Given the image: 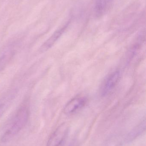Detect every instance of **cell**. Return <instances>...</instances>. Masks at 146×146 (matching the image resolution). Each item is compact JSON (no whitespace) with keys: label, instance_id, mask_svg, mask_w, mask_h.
Returning <instances> with one entry per match:
<instances>
[{"label":"cell","instance_id":"4","mask_svg":"<svg viewBox=\"0 0 146 146\" xmlns=\"http://www.w3.org/2000/svg\"><path fill=\"white\" fill-rule=\"evenodd\" d=\"M87 100L84 97H76L70 100L64 107L63 112L71 115L82 109L86 104Z\"/></svg>","mask_w":146,"mask_h":146},{"label":"cell","instance_id":"1","mask_svg":"<svg viewBox=\"0 0 146 146\" xmlns=\"http://www.w3.org/2000/svg\"><path fill=\"white\" fill-rule=\"evenodd\" d=\"M28 111L26 106H22L18 110L10 126L3 133L1 139L2 143H6L12 139L25 126L28 121Z\"/></svg>","mask_w":146,"mask_h":146},{"label":"cell","instance_id":"10","mask_svg":"<svg viewBox=\"0 0 146 146\" xmlns=\"http://www.w3.org/2000/svg\"><path fill=\"white\" fill-rule=\"evenodd\" d=\"M105 1H106V2H107V3L111 1L112 0H105Z\"/></svg>","mask_w":146,"mask_h":146},{"label":"cell","instance_id":"5","mask_svg":"<svg viewBox=\"0 0 146 146\" xmlns=\"http://www.w3.org/2000/svg\"><path fill=\"white\" fill-rule=\"evenodd\" d=\"M14 48L12 46L5 47L0 51V73L5 69L13 56Z\"/></svg>","mask_w":146,"mask_h":146},{"label":"cell","instance_id":"3","mask_svg":"<svg viewBox=\"0 0 146 146\" xmlns=\"http://www.w3.org/2000/svg\"><path fill=\"white\" fill-rule=\"evenodd\" d=\"M69 127L66 123L59 126L48 140L46 146H60L67 134Z\"/></svg>","mask_w":146,"mask_h":146},{"label":"cell","instance_id":"7","mask_svg":"<svg viewBox=\"0 0 146 146\" xmlns=\"http://www.w3.org/2000/svg\"><path fill=\"white\" fill-rule=\"evenodd\" d=\"M14 93L9 94L0 100V119L14 98Z\"/></svg>","mask_w":146,"mask_h":146},{"label":"cell","instance_id":"8","mask_svg":"<svg viewBox=\"0 0 146 146\" xmlns=\"http://www.w3.org/2000/svg\"><path fill=\"white\" fill-rule=\"evenodd\" d=\"M105 0H97L95 5L96 13L98 15H101L105 9L107 4Z\"/></svg>","mask_w":146,"mask_h":146},{"label":"cell","instance_id":"6","mask_svg":"<svg viewBox=\"0 0 146 146\" xmlns=\"http://www.w3.org/2000/svg\"><path fill=\"white\" fill-rule=\"evenodd\" d=\"M65 29V27L55 32L51 37L49 38L43 45L40 48V51L42 52L45 51L49 49L54 45L56 42L59 39L61 35L63 33Z\"/></svg>","mask_w":146,"mask_h":146},{"label":"cell","instance_id":"2","mask_svg":"<svg viewBox=\"0 0 146 146\" xmlns=\"http://www.w3.org/2000/svg\"><path fill=\"white\" fill-rule=\"evenodd\" d=\"M120 71L113 72L107 76L103 82L100 88V94L102 97L108 96L112 92L120 80Z\"/></svg>","mask_w":146,"mask_h":146},{"label":"cell","instance_id":"9","mask_svg":"<svg viewBox=\"0 0 146 146\" xmlns=\"http://www.w3.org/2000/svg\"><path fill=\"white\" fill-rule=\"evenodd\" d=\"M145 122H144L133 131V133H131V137H133V138L134 137H135L139 135V133L140 134L143 132V131L145 130Z\"/></svg>","mask_w":146,"mask_h":146}]
</instances>
